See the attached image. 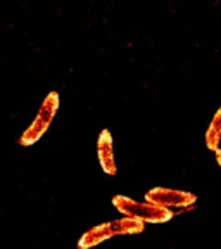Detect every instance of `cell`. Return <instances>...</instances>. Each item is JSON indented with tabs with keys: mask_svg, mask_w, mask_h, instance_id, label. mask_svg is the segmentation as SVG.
<instances>
[{
	"mask_svg": "<svg viewBox=\"0 0 221 249\" xmlns=\"http://www.w3.org/2000/svg\"><path fill=\"white\" fill-rule=\"evenodd\" d=\"M145 201L173 211V208H188V206H192V204H195L197 196L192 194V192L180 191V189L154 187V189H151V191L145 194Z\"/></svg>",
	"mask_w": 221,
	"mask_h": 249,
	"instance_id": "3957f363",
	"label": "cell"
},
{
	"mask_svg": "<svg viewBox=\"0 0 221 249\" xmlns=\"http://www.w3.org/2000/svg\"><path fill=\"white\" fill-rule=\"evenodd\" d=\"M113 206L123 216L135 218V220L144 223H166L175 216V213L171 210L152 204L149 201H135V199L128 197V196L121 194L113 197Z\"/></svg>",
	"mask_w": 221,
	"mask_h": 249,
	"instance_id": "6da1fadb",
	"label": "cell"
},
{
	"mask_svg": "<svg viewBox=\"0 0 221 249\" xmlns=\"http://www.w3.org/2000/svg\"><path fill=\"white\" fill-rule=\"evenodd\" d=\"M113 237H116V235H114V232H113L111 222L101 223V225L92 227V229L83 233L82 237H80V241H78V249H92Z\"/></svg>",
	"mask_w": 221,
	"mask_h": 249,
	"instance_id": "5b68a950",
	"label": "cell"
},
{
	"mask_svg": "<svg viewBox=\"0 0 221 249\" xmlns=\"http://www.w3.org/2000/svg\"><path fill=\"white\" fill-rule=\"evenodd\" d=\"M111 227H113L114 235H138V233H142L145 230L144 222H138V220L130 218V216L113 220Z\"/></svg>",
	"mask_w": 221,
	"mask_h": 249,
	"instance_id": "8992f818",
	"label": "cell"
},
{
	"mask_svg": "<svg viewBox=\"0 0 221 249\" xmlns=\"http://www.w3.org/2000/svg\"><path fill=\"white\" fill-rule=\"evenodd\" d=\"M97 158L101 168L107 175H116L118 173V164L114 160V144H113V135L109 130H102L97 140Z\"/></svg>",
	"mask_w": 221,
	"mask_h": 249,
	"instance_id": "277c9868",
	"label": "cell"
},
{
	"mask_svg": "<svg viewBox=\"0 0 221 249\" xmlns=\"http://www.w3.org/2000/svg\"><path fill=\"white\" fill-rule=\"evenodd\" d=\"M214 154H216V163H218V166L221 168V149H218V151H214Z\"/></svg>",
	"mask_w": 221,
	"mask_h": 249,
	"instance_id": "ba28073f",
	"label": "cell"
},
{
	"mask_svg": "<svg viewBox=\"0 0 221 249\" xmlns=\"http://www.w3.org/2000/svg\"><path fill=\"white\" fill-rule=\"evenodd\" d=\"M221 142V107L214 113L209 126L206 130V145L209 151H218Z\"/></svg>",
	"mask_w": 221,
	"mask_h": 249,
	"instance_id": "52a82bcc",
	"label": "cell"
},
{
	"mask_svg": "<svg viewBox=\"0 0 221 249\" xmlns=\"http://www.w3.org/2000/svg\"><path fill=\"white\" fill-rule=\"evenodd\" d=\"M59 104H61V99H59L57 92H49L47 97L43 99V102L40 104L38 113H36L35 120L31 121V124L21 133L19 137V144L28 147V145L36 144L40 139L47 133V130L51 128L52 121H54L55 114L59 111Z\"/></svg>",
	"mask_w": 221,
	"mask_h": 249,
	"instance_id": "7a4b0ae2",
	"label": "cell"
}]
</instances>
